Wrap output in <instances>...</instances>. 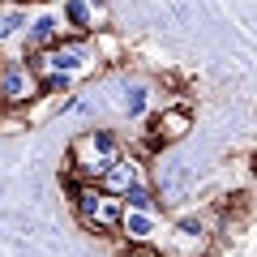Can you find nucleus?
Listing matches in <instances>:
<instances>
[{"mask_svg": "<svg viewBox=\"0 0 257 257\" xmlns=\"http://www.w3.org/2000/svg\"><path fill=\"white\" fill-rule=\"evenodd\" d=\"M26 60H30V69L39 73L43 86H69L73 77H86V73L99 69V47H94L90 39L73 35V39H60V43H52V47L30 52Z\"/></svg>", "mask_w": 257, "mask_h": 257, "instance_id": "f257e3e1", "label": "nucleus"}, {"mask_svg": "<svg viewBox=\"0 0 257 257\" xmlns=\"http://www.w3.org/2000/svg\"><path fill=\"white\" fill-rule=\"evenodd\" d=\"M116 159H120V142H116V133H107V128L82 133V138L73 142V150H69L73 180H86V184H99Z\"/></svg>", "mask_w": 257, "mask_h": 257, "instance_id": "f03ea898", "label": "nucleus"}, {"mask_svg": "<svg viewBox=\"0 0 257 257\" xmlns=\"http://www.w3.org/2000/svg\"><path fill=\"white\" fill-rule=\"evenodd\" d=\"M73 206H77V219L94 231H120V214H124V202L116 193L99 189V184H86L73 180Z\"/></svg>", "mask_w": 257, "mask_h": 257, "instance_id": "7ed1b4c3", "label": "nucleus"}, {"mask_svg": "<svg viewBox=\"0 0 257 257\" xmlns=\"http://www.w3.org/2000/svg\"><path fill=\"white\" fill-rule=\"evenodd\" d=\"M39 94H43V82H39V73L30 69L26 56H0V103L22 107Z\"/></svg>", "mask_w": 257, "mask_h": 257, "instance_id": "20e7f679", "label": "nucleus"}, {"mask_svg": "<svg viewBox=\"0 0 257 257\" xmlns=\"http://www.w3.org/2000/svg\"><path fill=\"white\" fill-rule=\"evenodd\" d=\"M64 30H69V26H64L60 13H52V9L30 13V26H26V56L39 52V47H52V43H60V39H69Z\"/></svg>", "mask_w": 257, "mask_h": 257, "instance_id": "39448f33", "label": "nucleus"}, {"mask_svg": "<svg viewBox=\"0 0 257 257\" xmlns=\"http://www.w3.org/2000/svg\"><path fill=\"white\" fill-rule=\"evenodd\" d=\"M60 18L64 26L73 30V35H90V30H103V22H107V13H103L99 0H64L60 5Z\"/></svg>", "mask_w": 257, "mask_h": 257, "instance_id": "423d86ee", "label": "nucleus"}, {"mask_svg": "<svg viewBox=\"0 0 257 257\" xmlns=\"http://www.w3.org/2000/svg\"><path fill=\"white\" fill-rule=\"evenodd\" d=\"M26 26H30L26 0H0V47L26 43Z\"/></svg>", "mask_w": 257, "mask_h": 257, "instance_id": "0eeeda50", "label": "nucleus"}, {"mask_svg": "<svg viewBox=\"0 0 257 257\" xmlns=\"http://www.w3.org/2000/svg\"><path fill=\"white\" fill-rule=\"evenodd\" d=\"M189 128H193V116L184 107H172V111H159V116L150 120V138L167 146V142H180Z\"/></svg>", "mask_w": 257, "mask_h": 257, "instance_id": "6e6552de", "label": "nucleus"}, {"mask_svg": "<svg viewBox=\"0 0 257 257\" xmlns=\"http://www.w3.org/2000/svg\"><path fill=\"white\" fill-rule=\"evenodd\" d=\"M155 214L150 210H128L124 206V214H120V236L128 240V244H146V240H155Z\"/></svg>", "mask_w": 257, "mask_h": 257, "instance_id": "1a4fd4ad", "label": "nucleus"}, {"mask_svg": "<svg viewBox=\"0 0 257 257\" xmlns=\"http://www.w3.org/2000/svg\"><path fill=\"white\" fill-rule=\"evenodd\" d=\"M133 184H142V180H138V163H133V159H124V155H120L116 163L107 167V176H103V180H99V189H107V193H116V197H124V193L133 189Z\"/></svg>", "mask_w": 257, "mask_h": 257, "instance_id": "9d476101", "label": "nucleus"}, {"mask_svg": "<svg viewBox=\"0 0 257 257\" xmlns=\"http://www.w3.org/2000/svg\"><path fill=\"white\" fill-rule=\"evenodd\" d=\"M120 202H124L128 210H150V214H159V202H155V193H150L146 184H133V189H128Z\"/></svg>", "mask_w": 257, "mask_h": 257, "instance_id": "9b49d317", "label": "nucleus"}, {"mask_svg": "<svg viewBox=\"0 0 257 257\" xmlns=\"http://www.w3.org/2000/svg\"><path fill=\"white\" fill-rule=\"evenodd\" d=\"M124 111H128V116H142V111H146V90H133V94H128Z\"/></svg>", "mask_w": 257, "mask_h": 257, "instance_id": "f8f14e48", "label": "nucleus"}, {"mask_svg": "<svg viewBox=\"0 0 257 257\" xmlns=\"http://www.w3.org/2000/svg\"><path fill=\"white\" fill-rule=\"evenodd\" d=\"M60 5H64V0H60Z\"/></svg>", "mask_w": 257, "mask_h": 257, "instance_id": "ddd939ff", "label": "nucleus"}]
</instances>
